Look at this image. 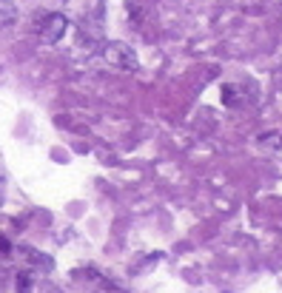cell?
Listing matches in <instances>:
<instances>
[{"mask_svg": "<svg viewBox=\"0 0 282 293\" xmlns=\"http://www.w3.org/2000/svg\"><path fill=\"white\" fill-rule=\"evenodd\" d=\"M103 60L114 66V69H120V72H140V60L134 54V49L120 43V40H111V43L103 46Z\"/></svg>", "mask_w": 282, "mask_h": 293, "instance_id": "obj_1", "label": "cell"}, {"mask_svg": "<svg viewBox=\"0 0 282 293\" xmlns=\"http://www.w3.org/2000/svg\"><path fill=\"white\" fill-rule=\"evenodd\" d=\"M72 279H88V285H91L94 293H126L120 285H114L109 276H103V273H100V271H94V268L72 271Z\"/></svg>", "mask_w": 282, "mask_h": 293, "instance_id": "obj_2", "label": "cell"}, {"mask_svg": "<svg viewBox=\"0 0 282 293\" xmlns=\"http://www.w3.org/2000/svg\"><path fill=\"white\" fill-rule=\"evenodd\" d=\"M66 29H69V20H66L60 12L46 15V20L40 23V40H43V43H57L60 37L66 35Z\"/></svg>", "mask_w": 282, "mask_h": 293, "instance_id": "obj_3", "label": "cell"}, {"mask_svg": "<svg viewBox=\"0 0 282 293\" xmlns=\"http://www.w3.org/2000/svg\"><path fill=\"white\" fill-rule=\"evenodd\" d=\"M12 20H15V6L0 0V29H3V26H9Z\"/></svg>", "mask_w": 282, "mask_h": 293, "instance_id": "obj_4", "label": "cell"}, {"mask_svg": "<svg viewBox=\"0 0 282 293\" xmlns=\"http://www.w3.org/2000/svg\"><path fill=\"white\" fill-rule=\"evenodd\" d=\"M15 285H17V293H32V276L29 273H17Z\"/></svg>", "mask_w": 282, "mask_h": 293, "instance_id": "obj_5", "label": "cell"}, {"mask_svg": "<svg viewBox=\"0 0 282 293\" xmlns=\"http://www.w3.org/2000/svg\"><path fill=\"white\" fill-rule=\"evenodd\" d=\"M9 248H12L9 239H6V236H0V253H9Z\"/></svg>", "mask_w": 282, "mask_h": 293, "instance_id": "obj_6", "label": "cell"}]
</instances>
